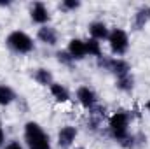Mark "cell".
<instances>
[{
	"instance_id": "9c48e42d",
	"label": "cell",
	"mask_w": 150,
	"mask_h": 149,
	"mask_svg": "<svg viewBox=\"0 0 150 149\" xmlns=\"http://www.w3.org/2000/svg\"><path fill=\"white\" fill-rule=\"evenodd\" d=\"M37 40L38 42H42L44 46L52 47V46L58 44V40H59V34H58V30H56L54 27H51V25H44V27H40V28L37 30Z\"/></svg>"
},
{
	"instance_id": "52a82bcc",
	"label": "cell",
	"mask_w": 150,
	"mask_h": 149,
	"mask_svg": "<svg viewBox=\"0 0 150 149\" xmlns=\"http://www.w3.org/2000/svg\"><path fill=\"white\" fill-rule=\"evenodd\" d=\"M79 135V130L74 125H65L58 130V135H56V140H58V146L61 149H70L75 144V139Z\"/></svg>"
},
{
	"instance_id": "603a6c76",
	"label": "cell",
	"mask_w": 150,
	"mask_h": 149,
	"mask_svg": "<svg viewBox=\"0 0 150 149\" xmlns=\"http://www.w3.org/2000/svg\"><path fill=\"white\" fill-rule=\"evenodd\" d=\"M9 5H12V2H11V0H5V2H4V0H0V7H9Z\"/></svg>"
},
{
	"instance_id": "ac0fdd59",
	"label": "cell",
	"mask_w": 150,
	"mask_h": 149,
	"mask_svg": "<svg viewBox=\"0 0 150 149\" xmlns=\"http://www.w3.org/2000/svg\"><path fill=\"white\" fill-rule=\"evenodd\" d=\"M86 49H87V56H93V58H101L103 56V47H101V42L96 40V39H87L86 40Z\"/></svg>"
},
{
	"instance_id": "9a60e30c",
	"label": "cell",
	"mask_w": 150,
	"mask_h": 149,
	"mask_svg": "<svg viewBox=\"0 0 150 149\" xmlns=\"http://www.w3.org/2000/svg\"><path fill=\"white\" fill-rule=\"evenodd\" d=\"M32 77H33V81L40 84V86H45V88H49L52 82H54V75L52 72L49 70V69H45V67H38L35 69L33 72H32Z\"/></svg>"
},
{
	"instance_id": "277c9868",
	"label": "cell",
	"mask_w": 150,
	"mask_h": 149,
	"mask_svg": "<svg viewBox=\"0 0 150 149\" xmlns=\"http://www.w3.org/2000/svg\"><path fill=\"white\" fill-rule=\"evenodd\" d=\"M98 67H100L101 70L110 72L115 79L131 74V65H129V62L124 60V58H115V56H105V54H103L101 58H98Z\"/></svg>"
},
{
	"instance_id": "7402d4cb",
	"label": "cell",
	"mask_w": 150,
	"mask_h": 149,
	"mask_svg": "<svg viewBox=\"0 0 150 149\" xmlns=\"http://www.w3.org/2000/svg\"><path fill=\"white\" fill-rule=\"evenodd\" d=\"M5 140H7V139H5V130H4V126L0 125V149L5 148V144H7Z\"/></svg>"
},
{
	"instance_id": "44dd1931",
	"label": "cell",
	"mask_w": 150,
	"mask_h": 149,
	"mask_svg": "<svg viewBox=\"0 0 150 149\" xmlns=\"http://www.w3.org/2000/svg\"><path fill=\"white\" fill-rule=\"evenodd\" d=\"M4 149H25V146H23L19 140H9Z\"/></svg>"
},
{
	"instance_id": "30bf717a",
	"label": "cell",
	"mask_w": 150,
	"mask_h": 149,
	"mask_svg": "<svg viewBox=\"0 0 150 149\" xmlns=\"http://www.w3.org/2000/svg\"><path fill=\"white\" fill-rule=\"evenodd\" d=\"M149 21H150V5H140L133 14L131 27H133V30L140 32V30H143L147 27Z\"/></svg>"
},
{
	"instance_id": "3957f363",
	"label": "cell",
	"mask_w": 150,
	"mask_h": 149,
	"mask_svg": "<svg viewBox=\"0 0 150 149\" xmlns=\"http://www.w3.org/2000/svg\"><path fill=\"white\" fill-rule=\"evenodd\" d=\"M5 46L16 54H30L35 49L33 39L23 30H12L5 37Z\"/></svg>"
},
{
	"instance_id": "e0dca14e",
	"label": "cell",
	"mask_w": 150,
	"mask_h": 149,
	"mask_svg": "<svg viewBox=\"0 0 150 149\" xmlns=\"http://www.w3.org/2000/svg\"><path fill=\"white\" fill-rule=\"evenodd\" d=\"M115 88L122 93H131L134 90V75L133 74H127L124 77H119L115 79Z\"/></svg>"
},
{
	"instance_id": "6da1fadb",
	"label": "cell",
	"mask_w": 150,
	"mask_h": 149,
	"mask_svg": "<svg viewBox=\"0 0 150 149\" xmlns=\"http://www.w3.org/2000/svg\"><path fill=\"white\" fill-rule=\"evenodd\" d=\"M131 112L129 111H115L108 117V135L112 137L115 142L122 144L129 135H131Z\"/></svg>"
},
{
	"instance_id": "cb8c5ba5",
	"label": "cell",
	"mask_w": 150,
	"mask_h": 149,
	"mask_svg": "<svg viewBox=\"0 0 150 149\" xmlns=\"http://www.w3.org/2000/svg\"><path fill=\"white\" fill-rule=\"evenodd\" d=\"M145 109H147V112L150 114V98L147 100V102H145Z\"/></svg>"
},
{
	"instance_id": "d4e9b609",
	"label": "cell",
	"mask_w": 150,
	"mask_h": 149,
	"mask_svg": "<svg viewBox=\"0 0 150 149\" xmlns=\"http://www.w3.org/2000/svg\"><path fill=\"white\" fill-rule=\"evenodd\" d=\"M75 149H86V148H75Z\"/></svg>"
},
{
	"instance_id": "ba28073f",
	"label": "cell",
	"mask_w": 150,
	"mask_h": 149,
	"mask_svg": "<svg viewBox=\"0 0 150 149\" xmlns=\"http://www.w3.org/2000/svg\"><path fill=\"white\" fill-rule=\"evenodd\" d=\"M30 18H32L33 23H37L40 27L49 25V19H51L49 7H47L44 2H33L32 7H30Z\"/></svg>"
},
{
	"instance_id": "8992f818",
	"label": "cell",
	"mask_w": 150,
	"mask_h": 149,
	"mask_svg": "<svg viewBox=\"0 0 150 149\" xmlns=\"http://www.w3.org/2000/svg\"><path fill=\"white\" fill-rule=\"evenodd\" d=\"M75 98L80 104V107L86 111H91L98 105V93L91 86H79L75 91Z\"/></svg>"
},
{
	"instance_id": "4fadbf2b",
	"label": "cell",
	"mask_w": 150,
	"mask_h": 149,
	"mask_svg": "<svg viewBox=\"0 0 150 149\" xmlns=\"http://www.w3.org/2000/svg\"><path fill=\"white\" fill-rule=\"evenodd\" d=\"M49 91H51L52 98H54L56 102H59V104H67V102H70V98H72L68 88H67L65 84H61V82H56V81L49 86Z\"/></svg>"
},
{
	"instance_id": "5b68a950",
	"label": "cell",
	"mask_w": 150,
	"mask_h": 149,
	"mask_svg": "<svg viewBox=\"0 0 150 149\" xmlns=\"http://www.w3.org/2000/svg\"><path fill=\"white\" fill-rule=\"evenodd\" d=\"M108 46H110V51L115 58H120L124 56L127 51H129V34L124 30V28H110V34H108V39H107Z\"/></svg>"
},
{
	"instance_id": "7a4b0ae2",
	"label": "cell",
	"mask_w": 150,
	"mask_h": 149,
	"mask_svg": "<svg viewBox=\"0 0 150 149\" xmlns=\"http://www.w3.org/2000/svg\"><path fill=\"white\" fill-rule=\"evenodd\" d=\"M23 137L28 149H52L51 139L45 133V130L37 121H26L23 128Z\"/></svg>"
},
{
	"instance_id": "ffe728a7",
	"label": "cell",
	"mask_w": 150,
	"mask_h": 149,
	"mask_svg": "<svg viewBox=\"0 0 150 149\" xmlns=\"http://www.w3.org/2000/svg\"><path fill=\"white\" fill-rule=\"evenodd\" d=\"M82 2L80 0H61L59 2V11L63 12H74L77 9H80Z\"/></svg>"
},
{
	"instance_id": "7c38bea8",
	"label": "cell",
	"mask_w": 150,
	"mask_h": 149,
	"mask_svg": "<svg viewBox=\"0 0 150 149\" xmlns=\"http://www.w3.org/2000/svg\"><path fill=\"white\" fill-rule=\"evenodd\" d=\"M87 30H89L91 39H96V40H100V42H101V40H107V39H108V34H110L108 25H107L105 21H100V19L91 21L89 27H87Z\"/></svg>"
},
{
	"instance_id": "d6986e66",
	"label": "cell",
	"mask_w": 150,
	"mask_h": 149,
	"mask_svg": "<svg viewBox=\"0 0 150 149\" xmlns=\"http://www.w3.org/2000/svg\"><path fill=\"white\" fill-rule=\"evenodd\" d=\"M56 60H58L59 65L68 67V69H72L75 65V60L70 56V53H68L67 49H58V51H56Z\"/></svg>"
},
{
	"instance_id": "2e32d148",
	"label": "cell",
	"mask_w": 150,
	"mask_h": 149,
	"mask_svg": "<svg viewBox=\"0 0 150 149\" xmlns=\"http://www.w3.org/2000/svg\"><path fill=\"white\" fill-rule=\"evenodd\" d=\"M18 100V95L12 86L9 84H0V107H9Z\"/></svg>"
},
{
	"instance_id": "5bb4252c",
	"label": "cell",
	"mask_w": 150,
	"mask_h": 149,
	"mask_svg": "<svg viewBox=\"0 0 150 149\" xmlns=\"http://www.w3.org/2000/svg\"><path fill=\"white\" fill-rule=\"evenodd\" d=\"M103 117H105V109L103 107H94L89 111V117H87V130L91 132H98L100 126L103 125Z\"/></svg>"
},
{
	"instance_id": "8fae6325",
	"label": "cell",
	"mask_w": 150,
	"mask_h": 149,
	"mask_svg": "<svg viewBox=\"0 0 150 149\" xmlns=\"http://www.w3.org/2000/svg\"><path fill=\"white\" fill-rule=\"evenodd\" d=\"M67 51L70 53V56L74 58L75 62H80L87 56V49H86V40L79 37H74L68 40V46H67Z\"/></svg>"
}]
</instances>
